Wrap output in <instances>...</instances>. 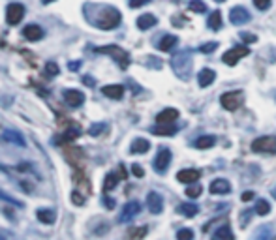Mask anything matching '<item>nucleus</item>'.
<instances>
[{
    "label": "nucleus",
    "instance_id": "nucleus-1",
    "mask_svg": "<svg viewBox=\"0 0 276 240\" xmlns=\"http://www.w3.org/2000/svg\"><path fill=\"white\" fill-rule=\"evenodd\" d=\"M171 68L173 72L179 75V79H188L192 73V55L190 51H180L171 59Z\"/></svg>",
    "mask_w": 276,
    "mask_h": 240
},
{
    "label": "nucleus",
    "instance_id": "nucleus-2",
    "mask_svg": "<svg viewBox=\"0 0 276 240\" xmlns=\"http://www.w3.org/2000/svg\"><path fill=\"white\" fill-rule=\"evenodd\" d=\"M96 24L100 28H104V30H111V28H117L120 24V12L119 10H115V8H104L102 12H100V19L96 21Z\"/></svg>",
    "mask_w": 276,
    "mask_h": 240
},
{
    "label": "nucleus",
    "instance_id": "nucleus-3",
    "mask_svg": "<svg viewBox=\"0 0 276 240\" xmlns=\"http://www.w3.org/2000/svg\"><path fill=\"white\" fill-rule=\"evenodd\" d=\"M98 53H104V55H109V57H113V59L119 62V66L122 70H126L128 66H130V57H128V53L124 51V49L117 47V45H106V47H100L96 49Z\"/></svg>",
    "mask_w": 276,
    "mask_h": 240
},
{
    "label": "nucleus",
    "instance_id": "nucleus-4",
    "mask_svg": "<svg viewBox=\"0 0 276 240\" xmlns=\"http://www.w3.org/2000/svg\"><path fill=\"white\" fill-rule=\"evenodd\" d=\"M220 103L226 111H237V109L244 103V94L240 90H231V92H226L220 98Z\"/></svg>",
    "mask_w": 276,
    "mask_h": 240
},
{
    "label": "nucleus",
    "instance_id": "nucleus-5",
    "mask_svg": "<svg viewBox=\"0 0 276 240\" xmlns=\"http://www.w3.org/2000/svg\"><path fill=\"white\" fill-rule=\"evenodd\" d=\"M254 152H263V154H276V137L273 135H263L252 141Z\"/></svg>",
    "mask_w": 276,
    "mask_h": 240
},
{
    "label": "nucleus",
    "instance_id": "nucleus-6",
    "mask_svg": "<svg viewBox=\"0 0 276 240\" xmlns=\"http://www.w3.org/2000/svg\"><path fill=\"white\" fill-rule=\"evenodd\" d=\"M250 55V49L246 47V45H237V47H231L229 51L224 53V64H228V66H235L240 59H244V57H248Z\"/></svg>",
    "mask_w": 276,
    "mask_h": 240
},
{
    "label": "nucleus",
    "instance_id": "nucleus-7",
    "mask_svg": "<svg viewBox=\"0 0 276 240\" xmlns=\"http://www.w3.org/2000/svg\"><path fill=\"white\" fill-rule=\"evenodd\" d=\"M139 212H141V204L137 203V201H128V203L122 206V210H120L119 223H128V221H132Z\"/></svg>",
    "mask_w": 276,
    "mask_h": 240
},
{
    "label": "nucleus",
    "instance_id": "nucleus-8",
    "mask_svg": "<svg viewBox=\"0 0 276 240\" xmlns=\"http://www.w3.org/2000/svg\"><path fill=\"white\" fill-rule=\"evenodd\" d=\"M171 160H173L171 150H169V148H160V150H158V154H156V158H154V169H156V173L164 175V173L168 171Z\"/></svg>",
    "mask_w": 276,
    "mask_h": 240
},
{
    "label": "nucleus",
    "instance_id": "nucleus-9",
    "mask_svg": "<svg viewBox=\"0 0 276 240\" xmlns=\"http://www.w3.org/2000/svg\"><path fill=\"white\" fill-rule=\"evenodd\" d=\"M23 17H24V6L23 4L12 2V4L6 8V21H8V24H19Z\"/></svg>",
    "mask_w": 276,
    "mask_h": 240
},
{
    "label": "nucleus",
    "instance_id": "nucleus-10",
    "mask_svg": "<svg viewBox=\"0 0 276 240\" xmlns=\"http://www.w3.org/2000/svg\"><path fill=\"white\" fill-rule=\"evenodd\" d=\"M147 208L152 212V214H162L164 210V199L158 192H150L147 195Z\"/></svg>",
    "mask_w": 276,
    "mask_h": 240
},
{
    "label": "nucleus",
    "instance_id": "nucleus-11",
    "mask_svg": "<svg viewBox=\"0 0 276 240\" xmlns=\"http://www.w3.org/2000/svg\"><path fill=\"white\" fill-rule=\"evenodd\" d=\"M229 21L233 24H244L250 21V13H248L246 8H242V6H235L229 12Z\"/></svg>",
    "mask_w": 276,
    "mask_h": 240
},
{
    "label": "nucleus",
    "instance_id": "nucleus-12",
    "mask_svg": "<svg viewBox=\"0 0 276 240\" xmlns=\"http://www.w3.org/2000/svg\"><path fill=\"white\" fill-rule=\"evenodd\" d=\"M64 101L70 105V107H81L85 103V94L79 92V90H64Z\"/></svg>",
    "mask_w": 276,
    "mask_h": 240
},
{
    "label": "nucleus",
    "instance_id": "nucleus-13",
    "mask_svg": "<svg viewBox=\"0 0 276 240\" xmlns=\"http://www.w3.org/2000/svg\"><path fill=\"white\" fill-rule=\"evenodd\" d=\"M201 177V171L199 169H182L177 173V180L182 182V184H193V182H197Z\"/></svg>",
    "mask_w": 276,
    "mask_h": 240
},
{
    "label": "nucleus",
    "instance_id": "nucleus-14",
    "mask_svg": "<svg viewBox=\"0 0 276 240\" xmlns=\"http://www.w3.org/2000/svg\"><path fill=\"white\" fill-rule=\"evenodd\" d=\"M209 190H211V193H214V195H224V193L231 192V184L226 179H214L211 182Z\"/></svg>",
    "mask_w": 276,
    "mask_h": 240
},
{
    "label": "nucleus",
    "instance_id": "nucleus-15",
    "mask_svg": "<svg viewBox=\"0 0 276 240\" xmlns=\"http://www.w3.org/2000/svg\"><path fill=\"white\" fill-rule=\"evenodd\" d=\"M23 36L28 41H40L43 38V28L38 26V24H26L23 28Z\"/></svg>",
    "mask_w": 276,
    "mask_h": 240
},
{
    "label": "nucleus",
    "instance_id": "nucleus-16",
    "mask_svg": "<svg viewBox=\"0 0 276 240\" xmlns=\"http://www.w3.org/2000/svg\"><path fill=\"white\" fill-rule=\"evenodd\" d=\"M177 119H179V111L173 107H168V109H164L162 113H158L156 124H173Z\"/></svg>",
    "mask_w": 276,
    "mask_h": 240
},
{
    "label": "nucleus",
    "instance_id": "nucleus-17",
    "mask_svg": "<svg viewBox=\"0 0 276 240\" xmlns=\"http://www.w3.org/2000/svg\"><path fill=\"white\" fill-rule=\"evenodd\" d=\"M102 92H104V96L111 98V100H120L124 96V86L122 84H106V86H102Z\"/></svg>",
    "mask_w": 276,
    "mask_h": 240
},
{
    "label": "nucleus",
    "instance_id": "nucleus-18",
    "mask_svg": "<svg viewBox=\"0 0 276 240\" xmlns=\"http://www.w3.org/2000/svg\"><path fill=\"white\" fill-rule=\"evenodd\" d=\"M2 139L8 141V143L17 144V146H24V144H26L23 135L19 132H15V130H4V132H2Z\"/></svg>",
    "mask_w": 276,
    "mask_h": 240
},
{
    "label": "nucleus",
    "instance_id": "nucleus-19",
    "mask_svg": "<svg viewBox=\"0 0 276 240\" xmlns=\"http://www.w3.org/2000/svg\"><path fill=\"white\" fill-rule=\"evenodd\" d=\"M214 79H216V73L212 72V70H209V68L201 70L199 75H197V83H199V86H203V88L211 86V84L214 83Z\"/></svg>",
    "mask_w": 276,
    "mask_h": 240
},
{
    "label": "nucleus",
    "instance_id": "nucleus-20",
    "mask_svg": "<svg viewBox=\"0 0 276 240\" xmlns=\"http://www.w3.org/2000/svg\"><path fill=\"white\" fill-rule=\"evenodd\" d=\"M149 148H150V143L147 139H143V137L133 139L132 144H130V152L132 154H145V152H149Z\"/></svg>",
    "mask_w": 276,
    "mask_h": 240
},
{
    "label": "nucleus",
    "instance_id": "nucleus-21",
    "mask_svg": "<svg viewBox=\"0 0 276 240\" xmlns=\"http://www.w3.org/2000/svg\"><path fill=\"white\" fill-rule=\"evenodd\" d=\"M179 43V38L173 36V34H166V36L160 40V43H158V49L162 51V53H169L171 49H175V45Z\"/></svg>",
    "mask_w": 276,
    "mask_h": 240
},
{
    "label": "nucleus",
    "instance_id": "nucleus-22",
    "mask_svg": "<svg viewBox=\"0 0 276 240\" xmlns=\"http://www.w3.org/2000/svg\"><path fill=\"white\" fill-rule=\"evenodd\" d=\"M156 23L158 19L152 13H143V15L137 17V28H141V30H149V28H152Z\"/></svg>",
    "mask_w": 276,
    "mask_h": 240
},
{
    "label": "nucleus",
    "instance_id": "nucleus-23",
    "mask_svg": "<svg viewBox=\"0 0 276 240\" xmlns=\"http://www.w3.org/2000/svg\"><path fill=\"white\" fill-rule=\"evenodd\" d=\"M212 240H235L233 237V231L228 223H222V227H218L212 235Z\"/></svg>",
    "mask_w": 276,
    "mask_h": 240
},
{
    "label": "nucleus",
    "instance_id": "nucleus-24",
    "mask_svg": "<svg viewBox=\"0 0 276 240\" xmlns=\"http://www.w3.org/2000/svg\"><path fill=\"white\" fill-rule=\"evenodd\" d=\"M38 220L42 221V223H55V220H57V212L55 210H51V208H40L38 210Z\"/></svg>",
    "mask_w": 276,
    "mask_h": 240
},
{
    "label": "nucleus",
    "instance_id": "nucleus-25",
    "mask_svg": "<svg viewBox=\"0 0 276 240\" xmlns=\"http://www.w3.org/2000/svg\"><path fill=\"white\" fill-rule=\"evenodd\" d=\"M152 133L154 135H173V133H177V126L175 124H158L152 128Z\"/></svg>",
    "mask_w": 276,
    "mask_h": 240
},
{
    "label": "nucleus",
    "instance_id": "nucleus-26",
    "mask_svg": "<svg viewBox=\"0 0 276 240\" xmlns=\"http://www.w3.org/2000/svg\"><path fill=\"white\" fill-rule=\"evenodd\" d=\"M177 212L186 218H193L197 212H199V208H197V204H193V203H184L177 208Z\"/></svg>",
    "mask_w": 276,
    "mask_h": 240
},
{
    "label": "nucleus",
    "instance_id": "nucleus-27",
    "mask_svg": "<svg viewBox=\"0 0 276 240\" xmlns=\"http://www.w3.org/2000/svg\"><path fill=\"white\" fill-rule=\"evenodd\" d=\"M214 143H216V139L212 135H203L193 141V146L195 148H211V146H214Z\"/></svg>",
    "mask_w": 276,
    "mask_h": 240
},
{
    "label": "nucleus",
    "instance_id": "nucleus-28",
    "mask_svg": "<svg viewBox=\"0 0 276 240\" xmlns=\"http://www.w3.org/2000/svg\"><path fill=\"white\" fill-rule=\"evenodd\" d=\"M207 24H209V28L211 30H218V28H222V13L214 12V13H211V17L207 19Z\"/></svg>",
    "mask_w": 276,
    "mask_h": 240
},
{
    "label": "nucleus",
    "instance_id": "nucleus-29",
    "mask_svg": "<svg viewBox=\"0 0 276 240\" xmlns=\"http://www.w3.org/2000/svg\"><path fill=\"white\" fill-rule=\"evenodd\" d=\"M120 177H117L115 173H109L107 177H106V182H104V192H111V190H115L117 188V184H119Z\"/></svg>",
    "mask_w": 276,
    "mask_h": 240
},
{
    "label": "nucleus",
    "instance_id": "nucleus-30",
    "mask_svg": "<svg viewBox=\"0 0 276 240\" xmlns=\"http://www.w3.org/2000/svg\"><path fill=\"white\" fill-rule=\"evenodd\" d=\"M271 212V203L269 201H265V199H259L257 203H255V214H259V216H267Z\"/></svg>",
    "mask_w": 276,
    "mask_h": 240
},
{
    "label": "nucleus",
    "instance_id": "nucleus-31",
    "mask_svg": "<svg viewBox=\"0 0 276 240\" xmlns=\"http://www.w3.org/2000/svg\"><path fill=\"white\" fill-rule=\"evenodd\" d=\"M250 240H271V229H269V225H263V227L257 229Z\"/></svg>",
    "mask_w": 276,
    "mask_h": 240
},
{
    "label": "nucleus",
    "instance_id": "nucleus-32",
    "mask_svg": "<svg viewBox=\"0 0 276 240\" xmlns=\"http://www.w3.org/2000/svg\"><path fill=\"white\" fill-rule=\"evenodd\" d=\"M203 193V188H201V184L199 182H193V184H188V188H186V195L188 197H199Z\"/></svg>",
    "mask_w": 276,
    "mask_h": 240
},
{
    "label": "nucleus",
    "instance_id": "nucleus-33",
    "mask_svg": "<svg viewBox=\"0 0 276 240\" xmlns=\"http://www.w3.org/2000/svg\"><path fill=\"white\" fill-rule=\"evenodd\" d=\"M0 199H2V201H6V203L13 204V206H17V208H23V206H24L23 201H19V199H15V197H12L10 193H6V192H4V190H0Z\"/></svg>",
    "mask_w": 276,
    "mask_h": 240
},
{
    "label": "nucleus",
    "instance_id": "nucleus-34",
    "mask_svg": "<svg viewBox=\"0 0 276 240\" xmlns=\"http://www.w3.org/2000/svg\"><path fill=\"white\" fill-rule=\"evenodd\" d=\"M147 235V227H132L128 231V239L130 240H141Z\"/></svg>",
    "mask_w": 276,
    "mask_h": 240
},
{
    "label": "nucleus",
    "instance_id": "nucleus-35",
    "mask_svg": "<svg viewBox=\"0 0 276 240\" xmlns=\"http://www.w3.org/2000/svg\"><path fill=\"white\" fill-rule=\"evenodd\" d=\"M190 10L193 13H205L207 12V4L203 0H190Z\"/></svg>",
    "mask_w": 276,
    "mask_h": 240
},
{
    "label": "nucleus",
    "instance_id": "nucleus-36",
    "mask_svg": "<svg viewBox=\"0 0 276 240\" xmlns=\"http://www.w3.org/2000/svg\"><path fill=\"white\" fill-rule=\"evenodd\" d=\"M107 130V124H104V122H98V124H94V126H90V130H88V133L92 135V137H98V135H102V133Z\"/></svg>",
    "mask_w": 276,
    "mask_h": 240
},
{
    "label": "nucleus",
    "instance_id": "nucleus-37",
    "mask_svg": "<svg viewBox=\"0 0 276 240\" xmlns=\"http://www.w3.org/2000/svg\"><path fill=\"white\" fill-rule=\"evenodd\" d=\"M177 240H193V231L192 229H180L177 233Z\"/></svg>",
    "mask_w": 276,
    "mask_h": 240
},
{
    "label": "nucleus",
    "instance_id": "nucleus-38",
    "mask_svg": "<svg viewBox=\"0 0 276 240\" xmlns=\"http://www.w3.org/2000/svg\"><path fill=\"white\" fill-rule=\"evenodd\" d=\"M59 72H60V68L57 62H47V64H45V73H47V75H59Z\"/></svg>",
    "mask_w": 276,
    "mask_h": 240
},
{
    "label": "nucleus",
    "instance_id": "nucleus-39",
    "mask_svg": "<svg viewBox=\"0 0 276 240\" xmlns=\"http://www.w3.org/2000/svg\"><path fill=\"white\" fill-rule=\"evenodd\" d=\"M216 47H218L216 41H209V43H203V45L199 47V51H201V53H205V55H209V53L216 51Z\"/></svg>",
    "mask_w": 276,
    "mask_h": 240
},
{
    "label": "nucleus",
    "instance_id": "nucleus-40",
    "mask_svg": "<svg viewBox=\"0 0 276 240\" xmlns=\"http://www.w3.org/2000/svg\"><path fill=\"white\" fill-rule=\"evenodd\" d=\"M254 6H255L257 10L265 12V10H269V8H271V0H254Z\"/></svg>",
    "mask_w": 276,
    "mask_h": 240
},
{
    "label": "nucleus",
    "instance_id": "nucleus-41",
    "mask_svg": "<svg viewBox=\"0 0 276 240\" xmlns=\"http://www.w3.org/2000/svg\"><path fill=\"white\" fill-rule=\"evenodd\" d=\"M132 173H133V175H135V177H137V179H141V177H143V175H145L143 167H141L139 163H133V165H132Z\"/></svg>",
    "mask_w": 276,
    "mask_h": 240
},
{
    "label": "nucleus",
    "instance_id": "nucleus-42",
    "mask_svg": "<svg viewBox=\"0 0 276 240\" xmlns=\"http://www.w3.org/2000/svg\"><path fill=\"white\" fill-rule=\"evenodd\" d=\"M72 201H73L75 204H77V206H81V204L85 203L83 195H81L79 192H73V193H72Z\"/></svg>",
    "mask_w": 276,
    "mask_h": 240
},
{
    "label": "nucleus",
    "instance_id": "nucleus-43",
    "mask_svg": "<svg viewBox=\"0 0 276 240\" xmlns=\"http://www.w3.org/2000/svg\"><path fill=\"white\" fill-rule=\"evenodd\" d=\"M150 0H130V8H141L145 4H149Z\"/></svg>",
    "mask_w": 276,
    "mask_h": 240
},
{
    "label": "nucleus",
    "instance_id": "nucleus-44",
    "mask_svg": "<svg viewBox=\"0 0 276 240\" xmlns=\"http://www.w3.org/2000/svg\"><path fill=\"white\" fill-rule=\"evenodd\" d=\"M240 199H242V201H252V199H254V192H244L242 195H240Z\"/></svg>",
    "mask_w": 276,
    "mask_h": 240
},
{
    "label": "nucleus",
    "instance_id": "nucleus-45",
    "mask_svg": "<svg viewBox=\"0 0 276 240\" xmlns=\"http://www.w3.org/2000/svg\"><path fill=\"white\" fill-rule=\"evenodd\" d=\"M79 66H81V64H79L77 60H75V62H70V64H68V68H70L72 72H77V70H79Z\"/></svg>",
    "mask_w": 276,
    "mask_h": 240
},
{
    "label": "nucleus",
    "instance_id": "nucleus-46",
    "mask_svg": "<svg viewBox=\"0 0 276 240\" xmlns=\"http://www.w3.org/2000/svg\"><path fill=\"white\" fill-rule=\"evenodd\" d=\"M104 203H106V206H107V208H113V206H115V201H113V199H109L107 195L104 197Z\"/></svg>",
    "mask_w": 276,
    "mask_h": 240
},
{
    "label": "nucleus",
    "instance_id": "nucleus-47",
    "mask_svg": "<svg viewBox=\"0 0 276 240\" xmlns=\"http://www.w3.org/2000/svg\"><path fill=\"white\" fill-rule=\"evenodd\" d=\"M240 38H242L244 41H255V36H250V34H244V32L240 34Z\"/></svg>",
    "mask_w": 276,
    "mask_h": 240
},
{
    "label": "nucleus",
    "instance_id": "nucleus-48",
    "mask_svg": "<svg viewBox=\"0 0 276 240\" xmlns=\"http://www.w3.org/2000/svg\"><path fill=\"white\" fill-rule=\"evenodd\" d=\"M83 83L88 86H94V79H90V75H86V77H83Z\"/></svg>",
    "mask_w": 276,
    "mask_h": 240
},
{
    "label": "nucleus",
    "instance_id": "nucleus-49",
    "mask_svg": "<svg viewBox=\"0 0 276 240\" xmlns=\"http://www.w3.org/2000/svg\"><path fill=\"white\" fill-rule=\"evenodd\" d=\"M51 2H57V0H42V4H51Z\"/></svg>",
    "mask_w": 276,
    "mask_h": 240
},
{
    "label": "nucleus",
    "instance_id": "nucleus-50",
    "mask_svg": "<svg viewBox=\"0 0 276 240\" xmlns=\"http://www.w3.org/2000/svg\"><path fill=\"white\" fill-rule=\"evenodd\" d=\"M271 193H273V197L276 199V188H273V192H271Z\"/></svg>",
    "mask_w": 276,
    "mask_h": 240
},
{
    "label": "nucleus",
    "instance_id": "nucleus-51",
    "mask_svg": "<svg viewBox=\"0 0 276 240\" xmlns=\"http://www.w3.org/2000/svg\"><path fill=\"white\" fill-rule=\"evenodd\" d=\"M0 240H6V239H4V237H2V235H0Z\"/></svg>",
    "mask_w": 276,
    "mask_h": 240
},
{
    "label": "nucleus",
    "instance_id": "nucleus-52",
    "mask_svg": "<svg viewBox=\"0 0 276 240\" xmlns=\"http://www.w3.org/2000/svg\"><path fill=\"white\" fill-rule=\"evenodd\" d=\"M271 240H276V237H275V239H271Z\"/></svg>",
    "mask_w": 276,
    "mask_h": 240
}]
</instances>
